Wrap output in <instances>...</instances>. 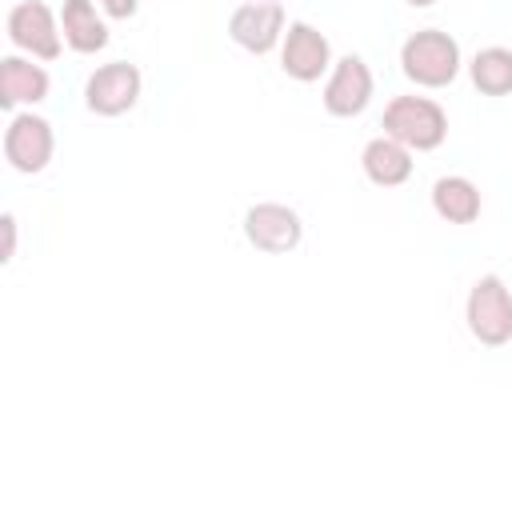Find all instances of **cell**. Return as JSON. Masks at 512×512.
I'll list each match as a JSON object with an SVG mask.
<instances>
[{"mask_svg": "<svg viewBox=\"0 0 512 512\" xmlns=\"http://www.w3.org/2000/svg\"><path fill=\"white\" fill-rule=\"evenodd\" d=\"M100 4H104V12L116 16V20H128V16L136 12V0H100Z\"/></svg>", "mask_w": 512, "mask_h": 512, "instance_id": "e0dca14e", "label": "cell"}, {"mask_svg": "<svg viewBox=\"0 0 512 512\" xmlns=\"http://www.w3.org/2000/svg\"><path fill=\"white\" fill-rule=\"evenodd\" d=\"M48 96V72L32 60L20 56H4L0 60V104L16 108V104H40Z\"/></svg>", "mask_w": 512, "mask_h": 512, "instance_id": "7c38bea8", "label": "cell"}, {"mask_svg": "<svg viewBox=\"0 0 512 512\" xmlns=\"http://www.w3.org/2000/svg\"><path fill=\"white\" fill-rule=\"evenodd\" d=\"M360 164H364V176H368L372 184H380V188H396V184H404V180L412 176V156H408V148H404L400 140H392L388 132L364 144Z\"/></svg>", "mask_w": 512, "mask_h": 512, "instance_id": "8fae6325", "label": "cell"}, {"mask_svg": "<svg viewBox=\"0 0 512 512\" xmlns=\"http://www.w3.org/2000/svg\"><path fill=\"white\" fill-rule=\"evenodd\" d=\"M384 132L400 140L408 152H432L448 136V116L428 96H396L384 108Z\"/></svg>", "mask_w": 512, "mask_h": 512, "instance_id": "7a4b0ae2", "label": "cell"}, {"mask_svg": "<svg viewBox=\"0 0 512 512\" xmlns=\"http://www.w3.org/2000/svg\"><path fill=\"white\" fill-rule=\"evenodd\" d=\"M228 36H232L240 48L264 56V52H272V48L280 44V36H284V8L272 4V0H248V4H240V8L228 16Z\"/></svg>", "mask_w": 512, "mask_h": 512, "instance_id": "52a82bcc", "label": "cell"}, {"mask_svg": "<svg viewBox=\"0 0 512 512\" xmlns=\"http://www.w3.org/2000/svg\"><path fill=\"white\" fill-rule=\"evenodd\" d=\"M400 68L420 88H444L460 72V44L440 28L412 32L400 48Z\"/></svg>", "mask_w": 512, "mask_h": 512, "instance_id": "6da1fadb", "label": "cell"}, {"mask_svg": "<svg viewBox=\"0 0 512 512\" xmlns=\"http://www.w3.org/2000/svg\"><path fill=\"white\" fill-rule=\"evenodd\" d=\"M8 40L40 60H56L60 56V24L52 16L48 4L40 0H20L8 12Z\"/></svg>", "mask_w": 512, "mask_h": 512, "instance_id": "5b68a950", "label": "cell"}, {"mask_svg": "<svg viewBox=\"0 0 512 512\" xmlns=\"http://www.w3.org/2000/svg\"><path fill=\"white\" fill-rule=\"evenodd\" d=\"M60 32H64L68 48H76V52H100L108 44V28L96 16L92 0H64V8H60Z\"/></svg>", "mask_w": 512, "mask_h": 512, "instance_id": "5bb4252c", "label": "cell"}, {"mask_svg": "<svg viewBox=\"0 0 512 512\" xmlns=\"http://www.w3.org/2000/svg\"><path fill=\"white\" fill-rule=\"evenodd\" d=\"M4 260H12L16 256V216L12 212H4Z\"/></svg>", "mask_w": 512, "mask_h": 512, "instance_id": "2e32d148", "label": "cell"}, {"mask_svg": "<svg viewBox=\"0 0 512 512\" xmlns=\"http://www.w3.org/2000/svg\"><path fill=\"white\" fill-rule=\"evenodd\" d=\"M328 64H332V48H328L324 32H316V28L304 24V20L288 24L284 48H280V68H284L292 80L312 84V80H320V76L328 72Z\"/></svg>", "mask_w": 512, "mask_h": 512, "instance_id": "ba28073f", "label": "cell"}, {"mask_svg": "<svg viewBox=\"0 0 512 512\" xmlns=\"http://www.w3.org/2000/svg\"><path fill=\"white\" fill-rule=\"evenodd\" d=\"M52 124L32 112H16L4 128V156L16 172H40L52 160Z\"/></svg>", "mask_w": 512, "mask_h": 512, "instance_id": "277c9868", "label": "cell"}, {"mask_svg": "<svg viewBox=\"0 0 512 512\" xmlns=\"http://www.w3.org/2000/svg\"><path fill=\"white\" fill-rule=\"evenodd\" d=\"M300 216L288 204H252L244 216V236L260 252H288L300 244Z\"/></svg>", "mask_w": 512, "mask_h": 512, "instance_id": "30bf717a", "label": "cell"}, {"mask_svg": "<svg viewBox=\"0 0 512 512\" xmlns=\"http://www.w3.org/2000/svg\"><path fill=\"white\" fill-rule=\"evenodd\" d=\"M372 100V72L360 56H344L332 64V76L324 84V108L332 116H360Z\"/></svg>", "mask_w": 512, "mask_h": 512, "instance_id": "9c48e42d", "label": "cell"}, {"mask_svg": "<svg viewBox=\"0 0 512 512\" xmlns=\"http://www.w3.org/2000/svg\"><path fill=\"white\" fill-rule=\"evenodd\" d=\"M412 8H428V4H436V0H408Z\"/></svg>", "mask_w": 512, "mask_h": 512, "instance_id": "ac0fdd59", "label": "cell"}, {"mask_svg": "<svg viewBox=\"0 0 512 512\" xmlns=\"http://www.w3.org/2000/svg\"><path fill=\"white\" fill-rule=\"evenodd\" d=\"M464 316H468V332L488 344V348H500L512 340V292L504 288L500 276H480L468 292V304H464Z\"/></svg>", "mask_w": 512, "mask_h": 512, "instance_id": "3957f363", "label": "cell"}, {"mask_svg": "<svg viewBox=\"0 0 512 512\" xmlns=\"http://www.w3.org/2000/svg\"><path fill=\"white\" fill-rule=\"evenodd\" d=\"M472 72V84L484 92V96H508L512 92V52L508 48H480L468 64Z\"/></svg>", "mask_w": 512, "mask_h": 512, "instance_id": "9a60e30c", "label": "cell"}, {"mask_svg": "<svg viewBox=\"0 0 512 512\" xmlns=\"http://www.w3.org/2000/svg\"><path fill=\"white\" fill-rule=\"evenodd\" d=\"M136 96H140V72L136 64H124V60L96 68L84 84V104L96 116H120L136 104Z\"/></svg>", "mask_w": 512, "mask_h": 512, "instance_id": "8992f818", "label": "cell"}, {"mask_svg": "<svg viewBox=\"0 0 512 512\" xmlns=\"http://www.w3.org/2000/svg\"><path fill=\"white\" fill-rule=\"evenodd\" d=\"M432 208L448 224H472L480 216V192L468 176H440L432 184Z\"/></svg>", "mask_w": 512, "mask_h": 512, "instance_id": "4fadbf2b", "label": "cell"}]
</instances>
